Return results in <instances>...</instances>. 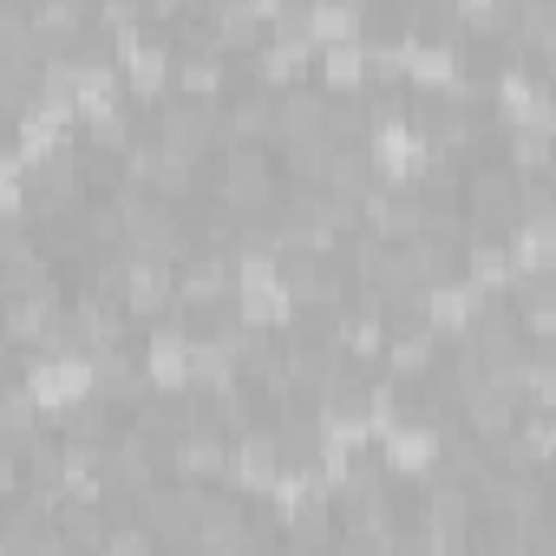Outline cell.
I'll return each mask as SVG.
<instances>
[{
  "instance_id": "3",
  "label": "cell",
  "mask_w": 556,
  "mask_h": 556,
  "mask_svg": "<svg viewBox=\"0 0 556 556\" xmlns=\"http://www.w3.org/2000/svg\"><path fill=\"white\" fill-rule=\"evenodd\" d=\"M177 465H184V471H216V465H223V445H216V439H190Z\"/></svg>"
},
{
  "instance_id": "1",
  "label": "cell",
  "mask_w": 556,
  "mask_h": 556,
  "mask_svg": "<svg viewBox=\"0 0 556 556\" xmlns=\"http://www.w3.org/2000/svg\"><path fill=\"white\" fill-rule=\"evenodd\" d=\"M177 295H184L190 308H216V302L229 295V268H223V262H190L184 282H177Z\"/></svg>"
},
{
  "instance_id": "2",
  "label": "cell",
  "mask_w": 556,
  "mask_h": 556,
  "mask_svg": "<svg viewBox=\"0 0 556 556\" xmlns=\"http://www.w3.org/2000/svg\"><path fill=\"white\" fill-rule=\"evenodd\" d=\"M236 471H242L249 484H268V478H275V445H268V439H249L242 458H236Z\"/></svg>"
}]
</instances>
